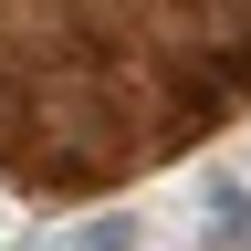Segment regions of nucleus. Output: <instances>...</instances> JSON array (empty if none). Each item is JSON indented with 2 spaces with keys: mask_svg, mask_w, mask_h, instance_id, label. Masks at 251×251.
<instances>
[{
  "mask_svg": "<svg viewBox=\"0 0 251 251\" xmlns=\"http://www.w3.org/2000/svg\"><path fill=\"white\" fill-rule=\"evenodd\" d=\"M199 251H251V188H241V178H209V209H199Z\"/></svg>",
  "mask_w": 251,
  "mask_h": 251,
  "instance_id": "1",
  "label": "nucleus"
},
{
  "mask_svg": "<svg viewBox=\"0 0 251 251\" xmlns=\"http://www.w3.org/2000/svg\"><path fill=\"white\" fill-rule=\"evenodd\" d=\"M74 251H136V220H94V230H84Z\"/></svg>",
  "mask_w": 251,
  "mask_h": 251,
  "instance_id": "2",
  "label": "nucleus"
}]
</instances>
